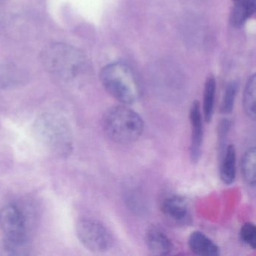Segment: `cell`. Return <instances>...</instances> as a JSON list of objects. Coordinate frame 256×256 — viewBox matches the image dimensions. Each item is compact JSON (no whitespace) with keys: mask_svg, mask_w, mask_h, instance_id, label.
Here are the masks:
<instances>
[{"mask_svg":"<svg viewBox=\"0 0 256 256\" xmlns=\"http://www.w3.org/2000/svg\"><path fill=\"white\" fill-rule=\"evenodd\" d=\"M240 238L242 244L254 250L256 246V228L253 223H244L240 230Z\"/></svg>","mask_w":256,"mask_h":256,"instance_id":"cell-17","label":"cell"},{"mask_svg":"<svg viewBox=\"0 0 256 256\" xmlns=\"http://www.w3.org/2000/svg\"><path fill=\"white\" fill-rule=\"evenodd\" d=\"M256 0H236L230 13L232 26L240 28L256 12Z\"/></svg>","mask_w":256,"mask_h":256,"instance_id":"cell-12","label":"cell"},{"mask_svg":"<svg viewBox=\"0 0 256 256\" xmlns=\"http://www.w3.org/2000/svg\"><path fill=\"white\" fill-rule=\"evenodd\" d=\"M190 119L192 127L190 156L192 161L196 163L200 160L202 156L204 142L203 116L200 110V103L198 101H194L192 104Z\"/></svg>","mask_w":256,"mask_h":256,"instance_id":"cell-8","label":"cell"},{"mask_svg":"<svg viewBox=\"0 0 256 256\" xmlns=\"http://www.w3.org/2000/svg\"><path fill=\"white\" fill-rule=\"evenodd\" d=\"M220 178L227 185L233 184L236 178V149L233 144H229L222 156Z\"/></svg>","mask_w":256,"mask_h":256,"instance_id":"cell-11","label":"cell"},{"mask_svg":"<svg viewBox=\"0 0 256 256\" xmlns=\"http://www.w3.org/2000/svg\"><path fill=\"white\" fill-rule=\"evenodd\" d=\"M256 76L252 74L248 78L242 97V106L248 118L254 120H256Z\"/></svg>","mask_w":256,"mask_h":256,"instance_id":"cell-15","label":"cell"},{"mask_svg":"<svg viewBox=\"0 0 256 256\" xmlns=\"http://www.w3.org/2000/svg\"><path fill=\"white\" fill-rule=\"evenodd\" d=\"M216 84L212 76L208 77L204 89L203 114L204 119L206 122H210L214 115Z\"/></svg>","mask_w":256,"mask_h":256,"instance_id":"cell-14","label":"cell"},{"mask_svg":"<svg viewBox=\"0 0 256 256\" xmlns=\"http://www.w3.org/2000/svg\"><path fill=\"white\" fill-rule=\"evenodd\" d=\"M234 1H236V0H234Z\"/></svg>","mask_w":256,"mask_h":256,"instance_id":"cell-18","label":"cell"},{"mask_svg":"<svg viewBox=\"0 0 256 256\" xmlns=\"http://www.w3.org/2000/svg\"><path fill=\"white\" fill-rule=\"evenodd\" d=\"M236 90L238 85L235 82H230L226 86L221 106V110L223 114H230L233 110Z\"/></svg>","mask_w":256,"mask_h":256,"instance_id":"cell-16","label":"cell"},{"mask_svg":"<svg viewBox=\"0 0 256 256\" xmlns=\"http://www.w3.org/2000/svg\"><path fill=\"white\" fill-rule=\"evenodd\" d=\"M32 212L24 205L10 204L0 212V227L5 236V250L23 256L30 250V228Z\"/></svg>","mask_w":256,"mask_h":256,"instance_id":"cell-1","label":"cell"},{"mask_svg":"<svg viewBox=\"0 0 256 256\" xmlns=\"http://www.w3.org/2000/svg\"><path fill=\"white\" fill-rule=\"evenodd\" d=\"M44 65L49 72L60 80L70 82L84 70L85 62L78 50L65 44H54L43 55Z\"/></svg>","mask_w":256,"mask_h":256,"instance_id":"cell-4","label":"cell"},{"mask_svg":"<svg viewBox=\"0 0 256 256\" xmlns=\"http://www.w3.org/2000/svg\"><path fill=\"white\" fill-rule=\"evenodd\" d=\"M256 148H248L242 156L241 160V172L242 178L250 186L254 187L256 184Z\"/></svg>","mask_w":256,"mask_h":256,"instance_id":"cell-13","label":"cell"},{"mask_svg":"<svg viewBox=\"0 0 256 256\" xmlns=\"http://www.w3.org/2000/svg\"><path fill=\"white\" fill-rule=\"evenodd\" d=\"M102 127L110 140L126 144L142 136L144 122L137 112L125 104L109 108L103 116Z\"/></svg>","mask_w":256,"mask_h":256,"instance_id":"cell-2","label":"cell"},{"mask_svg":"<svg viewBox=\"0 0 256 256\" xmlns=\"http://www.w3.org/2000/svg\"><path fill=\"white\" fill-rule=\"evenodd\" d=\"M188 246L190 250L197 256H218L220 254L218 246L200 232H194L190 235Z\"/></svg>","mask_w":256,"mask_h":256,"instance_id":"cell-10","label":"cell"},{"mask_svg":"<svg viewBox=\"0 0 256 256\" xmlns=\"http://www.w3.org/2000/svg\"><path fill=\"white\" fill-rule=\"evenodd\" d=\"M36 131L42 142L55 152L67 154L71 148L70 128L60 116L44 115L37 121Z\"/></svg>","mask_w":256,"mask_h":256,"instance_id":"cell-5","label":"cell"},{"mask_svg":"<svg viewBox=\"0 0 256 256\" xmlns=\"http://www.w3.org/2000/svg\"><path fill=\"white\" fill-rule=\"evenodd\" d=\"M162 211L168 220L181 226L191 222V214L186 200L182 196L172 194L168 196L162 203Z\"/></svg>","mask_w":256,"mask_h":256,"instance_id":"cell-7","label":"cell"},{"mask_svg":"<svg viewBox=\"0 0 256 256\" xmlns=\"http://www.w3.org/2000/svg\"><path fill=\"white\" fill-rule=\"evenodd\" d=\"M104 89L115 100L128 106L138 101L140 89L131 68L122 62L106 66L100 74Z\"/></svg>","mask_w":256,"mask_h":256,"instance_id":"cell-3","label":"cell"},{"mask_svg":"<svg viewBox=\"0 0 256 256\" xmlns=\"http://www.w3.org/2000/svg\"><path fill=\"white\" fill-rule=\"evenodd\" d=\"M145 242L148 250L154 256H167L173 250L170 238L156 226H151L145 234Z\"/></svg>","mask_w":256,"mask_h":256,"instance_id":"cell-9","label":"cell"},{"mask_svg":"<svg viewBox=\"0 0 256 256\" xmlns=\"http://www.w3.org/2000/svg\"><path fill=\"white\" fill-rule=\"evenodd\" d=\"M76 234L82 245L92 252H106L114 245V238L110 230L102 222L94 218H80L76 226Z\"/></svg>","mask_w":256,"mask_h":256,"instance_id":"cell-6","label":"cell"}]
</instances>
